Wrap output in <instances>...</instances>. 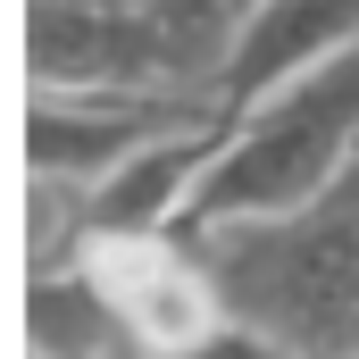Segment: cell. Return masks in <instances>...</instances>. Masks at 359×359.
I'll list each match as a JSON object with an SVG mask.
<instances>
[{
	"label": "cell",
	"mask_w": 359,
	"mask_h": 359,
	"mask_svg": "<svg viewBox=\"0 0 359 359\" xmlns=\"http://www.w3.org/2000/svg\"><path fill=\"white\" fill-rule=\"evenodd\" d=\"M226 318L268 334L284 359H359V159L326 192L184 226Z\"/></svg>",
	"instance_id": "obj_1"
},
{
	"label": "cell",
	"mask_w": 359,
	"mask_h": 359,
	"mask_svg": "<svg viewBox=\"0 0 359 359\" xmlns=\"http://www.w3.org/2000/svg\"><path fill=\"white\" fill-rule=\"evenodd\" d=\"M251 0H25V92L217 109Z\"/></svg>",
	"instance_id": "obj_2"
},
{
	"label": "cell",
	"mask_w": 359,
	"mask_h": 359,
	"mask_svg": "<svg viewBox=\"0 0 359 359\" xmlns=\"http://www.w3.org/2000/svg\"><path fill=\"white\" fill-rule=\"evenodd\" d=\"M351 159H359V42H351V50H334L326 67L292 76L284 92L251 100V109H234L226 151L209 159L201 201H192L184 226L292 209V201L326 192Z\"/></svg>",
	"instance_id": "obj_3"
},
{
	"label": "cell",
	"mask_w": 359,
	"mask_h": 359,
	"mask_svg": "<svg viewBox=\"0 0 359 359\" xmlns=\"http://www.w3.org/2000/svg\"><path fill=\"white\" fill-rule=\"evenodd\" d=\"M76 268L100 284V301L117 309L126 343L142 359H176L192 343H209L226 326V301L201 268L192 234L184 226H159V234H92Z\"/></svg>",
	"instance_id": "obj_4"
},
{
	"label": "cell",
	"mask_w": 359,
	"mask_h": 359,
	"mask_svg": "<svg viewBox=\"0 0 359 359\" xmlns=\"http://www.w3.org/2000/svg\"><path fill=\"white\" fill-rule=\"evenodd\" d=\"M201 109L176 100H117V92H25V176H59V184H100L117 176L151 134H168ZM234 117V109H226Z\"/></svg>",
	"instance_id": "obj_5"
},
{
	"label": "cell",
	"mask_w": 359,
	"mask_h": 359,
	"mask_svg": "<svg viewBox=\"0 0 359 359\" xmlns=\"http://www.w3.org/2000/svg\"><path fill=\"white\" fill-rule=\"evenodd\" d=\"M351 42H359V0H251L234 59L217 76V109H251V100L284 92L292 76L326 67Z\"/></svg>",
	"instance_id": "obj_6"
},
{
	"label": "cell",
	"mask_w": 359,
	"mask_h": 359,
	"mask_svg": "<svg viewBox=\"0 0 359 359\" xmlns=\"http://www.w3.org/2000/svg\"><path fill=\"white\" fill-rule=\"evenodd\" d=\"M176 359H284V351H276L268 334H251V326H234V318H226L209 343H192V351H176Z\"/></svg>",
	"instance_id": "obj_7"
},
{
	"label": "cell",
	"mask_w": 359,
	"mask_h": 359,
	"mask_svg": "<svg viewBox=\"0 0 359 359\" xmlns=\"http://www.w3.org/2000/svg\"><path fill=\"white\" fill-rule=\"evenodd\" d=\"M109 359H142V351H109Z\"/></svg>",
	"instance_id": "obj_8"
}]
</instances>
